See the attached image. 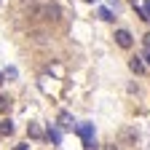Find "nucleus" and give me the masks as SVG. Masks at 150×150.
<instances>
[{
    "label": "nucleus",
    "mask_w": 150,
    "mask_h": 150,
    "mask_svg": "<svg viewBox=\"0 0 150 150\" xmlns=\"http://www.w3.org/2000/svg\"><path fill=\"white\" fill-rule=\"evenodd\" d=\"M115 43H118L121 48H131V46H134L131 32H129V30H115Z\"/></svg>",
    "instance_id": "nucleus-1"
},
{
    "label": "nucleus",
    "mask_w": 150,
    "mask_h": 150,
    "mask_svg": "<svg viewBox=\"0 0 150 150\" xmlns=\"http://www.w3.org/2000/svg\"><path fill=\"white\" fill-rule=\"evenodd\" d=\"M46 139H48L51 145H59V142H62V129L48 126V131H46Z\"/></svg>",
    "instance_id": "nucleus-2"
},
{
    "label": "nucleus",
    "mask_w": 150,
    "mask_h": 150,
    "mask_svg": "<svg viewBox=\"0 0 150 150\" xmlns=\"http://www.w3.org/2000/svg\"><path fill=\"white\" fill-rule=\"evenodd\" d=\"M75 131H78L83 139H91V137H94V126H91V123H78V126H75Z\"/></svg>",
    "instance_id": "nucleus-3"
},
{
    "label": "nucleus",
    "mask_w": 150,
    "mask_h": 150,
    "mask_svg": "<svg viewBox=\"0 0 150 150\" xmlns=\"http://www.w3.org/2000/svg\"><path fill=\"white\" fill-rule=\"evenodd\" d=\"M59 123H62V129H72V131H75V126H78L70 118V112H59Z\"/></svg>",
    "instance_id": "nucleus-4"
},
{
    "label": "nucleus",
    "mask_w": 150,
    "mask_h": 150,
    "mask_svg": "<svg viewBox=\"0 0 150 150\" xmlns=\"http://www.w3.org/2000/svg\"><path fill=\"white\" fill-rule=\"evenodd\" d=\"M27 134H30L32 139H43V137H46V134H43V129L38 126V123H30V126H27Z\"/></svg>",
    "instance_id": "nucleus-5"
},
{
    "label": "nucleus",
    "mask_w": 150,
    "mask_h": 150,
    "mask_svg": "<svg viewBox=\"0 0 150 150\" xmlns=\"http://www.w3.org/2000/svg\"><path fill=\"white\" fill-rule=\"evenodd\" d=\"M0 134H3V137L13 134V121H11V118H6V121H0Z\"/></svg>",
    "instance_id": "nucleus-6"
},
{
    "label": "nucleus",
    "mask_w": 150,
    "mask_h": 150,
    "mask_svg": "<svg viewBox=\"0 0 150 150\" xmlns=\"http://www.w3.org/2000/svg\"><path fill=\"white\" fill-rule=\"evenodd\" d=\"M43 13H46V19H51V22H56V19H59V8H56V6H46Z\"/></svg>",
    "instance_id": "nucleus-7"
},
{
    "label": "nucleus",
    "mask_w": 150,
    "mask_h": 150,
    "mask_svg": "<svg viewBox=\"0 0 150 150\" xmlns=\"http://www.w3.org/2000/svg\"><path fill=\"white\" fill-rule=\"evenodd\" d=\"M99 19H105V22H112V19H115V13H112L110 8H99Z\"/></svg>",
    "instance_id": "nucleus-8"
},
{
    "label": "nucleus",
    "mask_w": 150,
    "mask_h": 150,
    "mask_svg": "<svg viewBox=\"0 0 150 150\" xmlns=\"http://www.w3.org/2000/svg\"><path fill=\"white\" fill-rule=\"evenodd\" d=\"M129 67H131V70H134V72H137V75H139V72H142V70H145V64H142V62H139V59H137V56H134V59H131V62H129Z\"/></svg>",
    "instance_id": "nucleus-9"
},
{
    "label": "nucleus",
    "mask_w": 150,
    "mask_h": 150,
    "mask_svg": "<svg viewBox=\"0 0 150 150\" xmlns=\"http://www.w3.org/2000/svg\"><path fill=\"white\" fill-rule=\"evenodd\" d=\"M83 150H99V145H97V139H83Z\"/></svg>",
    "instance_id": "nucleus-10"
},
{
    "label": "nucleus",
    "mask_w": 150,
    "mask_h": 150,
    "mask_svg": "<svg viewBox=\"0 0 150 150\" xmlns=\"http://www.w3.org/2000/svg\"><path fill=\"white\" fill-rule=\"evenodd\" d=\"M11 107V102H8V97H0V112H6Z\"/></svg>",
    "instance_id": "nucleus-11"
},
{
    "label": "nucleus",
    "mask_w": 150,
    "mask_h": 150,
    "mask_svg": "<svg viewBox=\"0 0 150 150\" xmlns=\"http://www.w3.org/2000/svg\"><path fill=\"white\" fill-rule=\"evenodd\" d=\"M6 78H16V67H8L6 70Z\"/></svg>",
    "instance_id": "nucleus-12"
},
{
    "label": "nucleus",
    "mask_w": 150,
    "mask_h": 150,
    "mask_svg": "<svg viewBox=\"0 0 150 150\" xmlns=\"http://www.w3.org/2000/svg\"><path fill=\"white\" fill-rule=\"evenodd\" d=\"M142 59H145V62H147V64H150V48H147V51H145V56H142Z\"/></svg>",
    "instance_id": "nucleus-13"
},
{
    "label": "nucleus",
    "mask_w": 150,
    "mask_h": 150,
    "mask_svg": "<svg viewBox=\"0 0 150 150\" xmlns=\"http://www.w3.org/2000/svg\"><path fill=\"white\" fill-rule=\"evenodd\" d=\"M145 48H150V32L145 35Z\"/></svg>",
    "instance_id": "nucleus-14"
},
{
    "label": "nucleus",
    "mask_w": 150,
    "mask_h": 150,
    "mask_svg": "<svg viewBox=\"0 0 150 150\" xmlns=\"http://www.w3.org/2000/svg\"><path fill=\"white\" fill-rule=\"evenodd\" d=\"M13 150H30V147H27V145H16Z\"/></svg>",
    "instance_id": "nucleus-15"
},
{
    "label": "nucleus",
    "mask_w": 150,
    "mask_h": 150,
    "mask_svg": "<svg viewBox=\"0 0 150 150\" xmlns=\"http://www.w3.org/2000/svg\"><path fill=\"white\" fill-rule=\"evenodd\" d=\"M3 83H6V75H3V72H0V86H3Z\"/></svg>",
    "instance_id": "nucleus-16"
},
{
    "label": "nucleus",
    "mask_w": 150,
    "mask_h": 150,
    "mask_svg": "<svg viewBox=\"0 0 150 150\" xmlns=\"http://www.w3.org/2000/svg\"><path fill=\"white\" fill-rule=\"evenodd\" d=\"M107 3H110V6H115V8H118V0H107Z\"/></svg>",
    "instance_id": "nucleus-17"
},
{
    "label": "nucleus",
    "mask_w": 150,
    "mask_h": 150,
    "mask_svg": "<svg viewBox=\"0 0 150 150\" xmlns=\"http://www.w3.org/2000/svg\"><path fill=\"white\" fill-rule=\"evenodd\" d=\"M88 3H97V0H88Z\"/></svg>",
    "instance_id": "nucleus-18"
}]
</instances>
